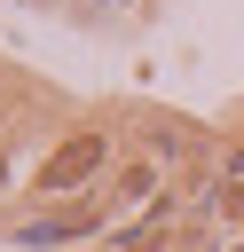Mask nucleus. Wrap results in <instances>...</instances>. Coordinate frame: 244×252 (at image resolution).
<instances>
[{
	"label": "nucleus",
	"instance_id": "obj_1",
	"mask_svg": "<svg viewBox=\"0 0 244 252\" xmlns=\"http://www.w3.org/2000/svg\"><path fill=\"white\" fill-rule=\"evenodd\" d=\"M102 158H110V150H102V134H71V142H63V150L39 165V189H79V181H87Z\"/></svg>",
	"mask_w": 244,
	"mask_h": 252
}]
</instances>
